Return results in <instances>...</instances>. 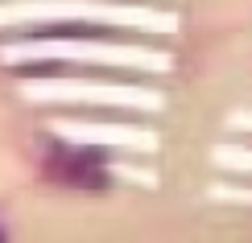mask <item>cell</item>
I'll return each instance as SVG.
<instances>
[{
  "label": "cell",
  "mask_w": 252,
  "mask_h": 243,
  "mask_svg": "<svg viewBox=\"0 0 252 243\" xmlns=\"http://www.w3.org/2000/svg\"><path fill=\"white\" fill-rule=\"evenodd\" d=\"M0 235H4V231H0Z\"/></svg>",
  "instance_id": "obj_2"
},
{
  "label": "cell",
  "mask_w": 252,
  "mask_h": 243,
  "mask_svg": "<svg viewBox=\"0 0 252 243\" xmlns=\"http://www.w3.org/2000/svg\"><path fill=\"white\" fill-rule=\"evenodd\" d=\"M50 173L58 182L99 189L103 186V157L99 153H54L50 157Z\"/></svg>",
  "instance_id": "obj_1"
}]
</instances>
